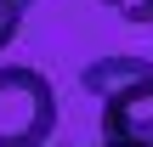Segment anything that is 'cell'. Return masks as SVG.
Returning a JSON list of instances; mask_svg holds the SVG:
<instances>
[{"label": "cell", "instance_id": "obj_1", "mask_svg": "<svg viewBox=\"0 0 153 147\" xmlns=\"http://www.w3.org/2000/svg\"><path fill=\"white\" fill-rule=\"evenodd\" d=\"M57 136V91L40 68H0V147H45Z\"/></svg>", "mask_w": 153, "mask_h": 147}, {"label": "cell", "instance_id": "obj_4", "mask_svg": "<svg viewBox=\"0 0 153 147\" xmlns=\"http://www.w3.org/2000/svg\"><path fill=\"white\" fill-rule=\"evenodd\" d=\"M23 11H28L23 0H0V51L17 40V28H23Z\"/></svg>", "mask_w": 153, "mask_h": 147}, {"label": "cell", "instance_id": "obj_3", "mask_svg": "<svg viewBox=\"0 0 153 147\" xmlns=\"http://www.w3.org/2000/svg\"><path fill=\"white\" fill-rule=\"evenodd\" d=\"M148 74H153V57H136V51H114V57H97V62H85L79 85H85L97 102H108V96H119V91L142 85Z\"/></svg>", "mask_w": 153, "mask_h": 147}, {"label": "cell", "instance_id": "obj_6", "mask_svg": "<svg viewBox=\"0 0 153 147\" xmlns=\"http://www.w3.org/2000/svg\"><path fill=\"white\" fill-rule=\"evenodd\" d=\"M45 147H74V142H45Z\"/></svg>", "mask_w": 153, "mask_h": 147}, {"label": "cell", "instance_id": "obj_5", "mask_svg": "<svg viewBox=\"0 0 153 147\" xmlns=\"http://www.w3.org/2000/svg\"><path fill=\"white\" fill-rule=\"evenodd\" d=\"M102 6H114L125 23H153V0H102Z\"/></svg>", "mask_w": 153, "mask_h": 147}, {"label": "cell", "instance_id": "obj_8", "mask_svg": "<svg viewBox=\"0 0 153 147\" xmlns=\"http://www.w3.org/2000/svg\"><path fill=\"white\" fill-rule=\"evenodd\" d=\"M102 147H108V142H102Z\"/></svg>", "mask_w": 153, "mask_h": 147}, {"label": "cell", "instance_id": "obj_2", "mask_svg": "<svg viewBox=\"0 0 153 147\" xmlns=\"http://www.w3.org/2000/svg\"><path fill=\"white\" fill-rule=\"evenodd\" d=\"M102 142L108 147H153V74L102 102Z\"/></svg>", "mask_w": 153, "mask_h": 147}, {"label": "cell", "instance_id": "obj_7", "mask_svg": "<svg viewBox=\"0 0 153 147\" xmlns=\"http://www.w3.org/2000/svg\"><path fill=\"white\" fill-rule=\"evenodd\" d=\"M23 6H28V0H23Z\"/></svg>", "mask_w": 153, "mask_h": 147}]
</instances>
